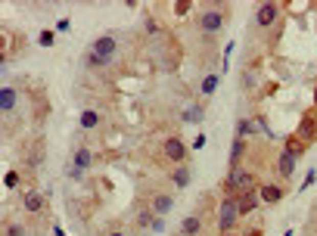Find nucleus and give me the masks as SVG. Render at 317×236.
Listing matches in <instances>:
<instances>
[{
	"instance_id": "c85d7f7f",
	"label": "nucleus",
	"mask_w": 317,
	"mask_h": 236,
	"mask_svg": "<svg viewBox=\"0 0 317 236\" xmlns=\"http://www.w3.org/2000/svg\"><path fill=\"white\" fill-rule=\"evenodd\" d=\"M255 84V75H249V72H243V87H252Z\"/></svg>"
},
{
	"instance_id": "f8f14e48",
	"label": "nucleus",
	"mask_w": 317,
	"mask_h": 236,
	"mask_svg": "<svg viewBox=\"0 0 317 236\" xmlns=\"http://www.w3.org/2000/svg\"><path fill=\"white\" fill-rule=\"evenodd\" d=\"M296 155H289L286 149L280 152V155H277V162H274V168H277V177H280V180H286V177H292V171H296Z\"/></svg>"
},
{
	"instance_id": "20e7f679",
	"label": "nucleus",
	"mask_w": 317,
	"mask_h": 236,
	"mask_svg": "<svg viewBox=\"0 0 317 236\" xmlns=\"http://www.w3.org/2000/svg\"><path fill=\"white\" fill-rule=\"evenodd\" d=\"M87 50H90V53H97L106 65H112V62H115V56H118V41H115V34H100Z\"/></svg>"
},
{
	"instance_id": "aec40b11",
	"label": "nucleus",
	"mask_w": 317,
	"mask_h": 236,
	"mask_svg": "<svg viewBox=\"0 0 317 236\" xmlns=\"http://www.w3.org/2000/svg\"><path fill=\"white\" fill-rule=\"evenodd\" d=\"M218 84H221V78H218V75H206V78H202V84H199V93H202V97H212V93L218 90Z\"/></svg>"
},
{
	"instance_id": "0eeeda50",
	"label": "nucleus",
	"mask_w": 317,
	"mask_h": 236,
	"mask_svg": "<svg viewBox=\"0 0 317 236\" xmlns=\"http://www.w3.org/2000/svg\"><path fill=\"white\" fill-rule=\"evenodd\" d=\"M202 230H206V218H202V211L187 215V218L180 221V227H177L180 236H202Z\"/></svg>"
},
{
	"instance_id": "dca6fc26",
	"label": "nucleus",
	"mask_w": 317,
	"mask_h": 236,
	"mask_svg": "<svg viewBox=\"0 0 317 236\" xmlns=\"http://www.w3.org/2000/svg\"><path fill=\"white\" fill-rule=\"evenodd\" d=\"M190 180H193V171H190V165H177V168L171 171V183H174L177 190L190 186Z\"/></svg>"
},
{
	"instance_id": "ddd939ff",
	"label": "nucleus",
	"mask_w": 317,
	"mask_h": 236,
	"mask_svg": "<svg viewBox=\"0 0 317 236\" xmlns=\"http://www.w3.org/2000/svg\"><path fill=\"white\" fill-rule=\"evenodd\" d=\"M90 165H94V149H90V146H78V149L72 152V168L87 171Z\"/></svg>"
},
{
	"instance_id": "4468645a",
	"label": "nucleus",
	"mask_w": 317,
	"mask_h": 236,
	"mask_svg": "<svg viewBox=\"0 0 317 236\" xmlns=\"http://www.w3.org/2000/svg\"><path fill=\"white\" fill-rule=\"evenodd\" d=\"M258 193H261V205H277L283 199V186L280 183H261Z\"/></svg>"
},
{
	"instance_id": "9b49d317",
	"label": "nucleus",
	"mask_w": 317,
	"mask_h": 236,
	"mask_svg": "<svg viewBox=\"0 0 317 236\" xmlns=\"http://www.w3.org/2000/svg\"><path fill=\"white\" fill-rule=\"evenodd\" d=\"M149 208H152V215L165 218V215L174 208V196H171V193H155L152 199H149Z\"/></svg>"
},
{
	"instance_id": "9d476101",
	"label": "nucleus",
	"mask_w": 317,
	"mask_h": 236,
	"mask_svg": "<svg viewBox=\"0 0 317 236\" xmlns=\"http://www.w3.org/2000/svg\"><path fill=\"white\" fill-rule=\"evenodd\" d=\"M22 205H25L28 215H41V211L47 208V196L37 193V190H28V193L22 196Z\"/></svg>"
},
{
	"instance_id": "f3484780",
	"label": "nucleus",
	"mask_w": 317,
	"mask_h": 236,
	"mask_svg": "<svg viewBox=\"0 0 317 236\" xmlns=\"http://www.w3.org/2000/svg\"><path fill=\"white\" fill-rule=\"evenodd\" d=\"M100 122H103V115H100L97 109H84V112H81V118H78V125H81L84 131H94V128H100Z\"/></svg>"
},
{
	"instance_id": "bb28decb",
	"label": "nucleus",
	"mask_w": 317,
	"mask_h": 236,
	"mask_svg": "<svg viewBox=\"0 0 317 236\" xmlns=\"http://www.w3.org/2000/svg\"><path fill=\"white\" fill-rule=\"evenodd\" d=\"M190 7H193L190 0H180V4H174V13H177V16H184V13H190Z\"/></svg>"
},
{
	"instance_id": "7c9ffc66",
	"label": "nucleus",
	"mask_w": 317,
	"mask_h": 236,
	"mask_svg": "<svg viewBox=\"0 0 317 236\" xmlns=\"http://www.w3.org/2000/svg\"><path fill=\"white\" fill-rule=\"evenodd\" d=\"M193 146H196V149H202V146H206V134H199V137H196V140H193Z\"/></svg>"
},
{
	"instance_id": "f03ea898",
	"label": "nucleus",
	"mask_w": 317,
	"mask_h": 236,
	"mask_svg": "<svg viewBox=\"0 0 317 236\" xmlns=\"http://www.w3.org/2000/svg\"><path fill=\"white\" fill-rule=\"evenodd\" d=\"M236 221H240V205H236V199L224 196V199L218 202V230H221V236H224V233H233Z\"/></svg>"
},
{
	"instance_id": "a211bd4d",
	"label": "nucleus",
	"mask_w": 317,
	"mask_h": 236,
	"mask_svg": "<svg viewBox=\"0 0 317 236\" xmlns=\"http://www.w3.org/2000/svg\"><path fill=\"white\" fill-rule=\"evenodd\" d=\"M255 134V118H240L236 122V140H249Z\"/></svg>"
},
{
	"instance_id": "4be33fe9",
	"label": "nucleus",
	"mask_w": 317,
	"mask_h": 236,
	"mask_svg": "<svg viewBox=\"0 0 317 236\" xmlns=\"http://www.w3.org/2000/svg\"><path fill=\"white\" fill-rule=\"evenodd\" d=\"M152 221H155L152 208H143V211L137 215V221H134V224H137V230H149V227H152Z\"/></svg>"
},
{
	"instance_id": "f704fd0d",
	"label": "nucleus",
	"mask_w": 317,
	"mask_h": 236,
	"mask_svg": "<svg viewBox=\"0 0 317 236\" xmlns=\"http://www.w3.org/2000/svg\"><path fill=\"white\" fill-rule=\"evenodd\" d=\"M314 100H317V90H314Z\"/></svg>"
},
{
	"instance_id": "72a5a7b5",
	"label": "nucleus",
	"mask_w": 317,
	"mask_h": 236,
	"mask_svg": "<svg viewBox=\"0 0 317 236\" xmlns=\"http://www.w3.org/2000/svg\"><path fill=\"white\" fill-rule=\"evenodd\" d=\"M224 236H236V233H224Z\"/></svg>"
},
{
	"instance_id": "6ab92c4d",
	"label": "nucleus",
	"mask_w": 317,
	"mask_h": 236,
	"mask_svg": "<svg viewBox=\"0 0 317 236\" xmlns=\"http://www.w3.org/2000/svg\"><path fill=\"white\" fill-rule=\"evenodd\" d=\"M202 118H206V109H202L199 103H193V106H187V112H184V122H187V125H199Z\"/></svg>"
},
{
	"instance_id": "423d86ee",
	"label": "nucleus",
	"mask_w": 317,
	"mask_h": 236,
	"mask_svg": "<svg viewBox=\"0 0 317 236\" xmlns=\"http://www.w3.org/2000/svg\"><path fill=\"white\" fill-rule=\"evenodd\" d=\"M296 137H299L305 146H311V143L317 140V106H314L311 112H305V115H302V125H299Z\"/></svg>"
},
{
	"instance_id": "f257e3e1",
	"label": "nucleus",
	"mask_w": 317,
	"mask_h": 236,
	"mask_svg": "<svg viewBox=\"0 0 317 236\" xmlns=\"http://www.w3.org/2000/svg\"><path fill=\"white\" fill-rule=\"evenodd\" d=\"M227 19H230V10H221V4H218V7L199 13V19H196V28H199V34H206V37H215V34L227 25Z\"/></svg>"
},
{
	"instance_id": "1a4fd4ad",
	"label": "nucleus",
	"mask_w": 317,
	"mask_h": 236,
	"mask_svg": "<svg viewBox=\"0 0 317 236\" xmlns=\"http://www.w3.org/2000/svg\"><path fill=\"white\" fill-rule=\"evenodd\" d=\"M0 109H4L7 118H13L19 112V90L13 84H4V90H0Z\"/></svg>"
},
{
	"instance_id": "7ed1b4c3",
	"label": "nucleus",
	"mask_w": 317,
	"mask_h": 236,
	"mask_svg": "<svg viewBox=\"0 0 317 236\" xmlns=\"http://www.w3.org/2000/svg\"><path fill=\"white\" fill-rule=\"evenodd\" d=\"M162 159L171 162L174 168H177V165H187V143H184L180 137H174V134L165 137V140H162Z\"/></svg>"
},
{
	"instance_id": "b1692460",
	"label": "nucleus",
	"mask_w": 317,
	"mask_h": 236,
	"mask_svg": "<svg viewBox=\"0 0 317 236\" xmlns=\"http://www.w3.org/2000/svg\"><path fill=\"white\" fill-rule=\"evenodd\" d=\"M4 183H7V190H16V186H19V171H7Z\"/></svg>"
},
{
	"instance_id": "39448f33",
	"label": "nucleus",
	"mask_w": 317,
	"mask_h": 236,
	"mask_svg": "<svg viewBox=\"0 0 317 236\" xmlns=\"http://www.w3.org/2000/svg\"><path fill=\"white\" fill-rule=\"evenodd\" d=\"M280 4H274V0H267V4H261L258 10H255V28L258 31H264V28H270V25H277V19H280Z\"/></svg>"
},
{
	"instance_id": "a878e982",
	"label": "nucleus",
	"mask_w": 317,
	"mask_h": 236,
	"mask_svg": "<svg viewBox=\"0 0 317 236\" xmlns=\"http://www.w3.org/2000/svg\"><path fill=\"white\" fill-rule=\"evenodd\" d=\"M162 230H165V218H158V215H155V221H152L149 233H162Z\"/></svg>"
},
{
	"instance_id": "393cba45",
	"label": "nucleus",
	"mask_w": 317,
	"mask_h": 236,
	"mask_svg": "<svg viewBox=\"0 0 317 236\" xmlns=\"http://www.w3.org/2000/svg\"><path fill=\"white\" fill-rule=\"evenodd\" d=\"M4 236H25V227H22V224H10V227L4 230Z\"/></svg>"
},
{
	"instance_id": "473e14b6",
	"label": "nucleus",
	"mask_w": 317,
	"mask_h": 236,
	"mask_svg": "<svg viewBox=\"0 0 317 236\" xmlns=\"http://www.w3.org/2000/svg\"><path fill=\"white\" fill-rule=\"evenodd\" d=\"M106 236H128V233H122V230H112V233H106Z\"/></svg>"
},
{
	"instance_id": "5701e85b",
	"label": "nucleus",
	"mask_w": 317,
	"mask_h": 236,
	"mask_svg": "<svg viewBox=\"0 0 317 236\" xmlns=\"http://www.w3.org/2000/svg\"><path fill=\"white\" fill-rule=\"evenodd\" d=\"M37 44H41V47H53L56 44V34L47 28V31H41V37H37Z\"/></svg>"
},
{
	"instance_id": "cd10ccee",
	"label": "nucleus",
	"mask_w": 317,
	"mask_h": 236,
	"mask_svg": "<svg viewBox=\"0 0 317 236\" xmlns=\"http://www.w3.org/2000/svg\"><path fill=\"white\" fill-rule=\"evenodd\" d=\"M314 180H317V168H311V171L305 174V183H302V190H308V186H311Z\"/></svg>"
},
{
	"instance_id": "2eb2a0df",
	"label": "nucleus",
	"mask_w": 317,
	"mask_h": 236,
	"mask_svg": "<svg viewBox=\"0 0 317 236\" xmlns=\"http://www.w3.org/2000/svg\"><path fill=\"white\" fill-rule=\"evenodd\" d=\"M246 152H249V143H246V140H233V146H230V168H243Z\"/></svg>"
},
{
	"instance_id": "6e6552de",
	"label": "nucleus",
	"mask_w": 317,
	"mask_h": 236,
	"mask_svg": "<svg viewBox=\"0 0 317 236\" xmlns=\"http://www.w3.org/2000/svg\"><path fill=\"white\" fill-rule=\"evenodd\" d=\"M236 205H240V218L258 211V208H261V193H258V190H246V193H240V196H236Z\"/></svg>"
},
{
	"instance_id": "2f4dec72",
	"label": "nucleus",
	"mask_w": 317,
	"mask_h": 236,
	"mask_svg": "<svg viewBox=\"0 0 317 236\" xmlns=\"http://www.w3.org/2000/svg\"><path fill=\"white\" fill-rule=\"evenodd\" d=\"M243 236H261V230H258V227H249V230H243Z\"/></svg>"
},
{
	"instance_id": "c756f323",
	"label": "nucleus",
	"mask_w": 317,
	"mask_h": 236,
	"mask_svg": "<svg viewBox=\"0 0 317 236\" xmlns=\"http://www.w3.org/2000/svg\"><path fill=\"white\" fill-rule=\"evenodd\" d=\"M146 31L155 34V31H158V22H155V19H146Z\"/></svg>"
},
{
	"instance_id": "412c9836",
	"label": "nucleus",
	"mask_w": 317,
	"mask_h": 236,
	"mask_svg": "<svg viewBox=\"0 0 317 236\" xmlns=\"http://www.w3.org/2000/svg\"><path fill=\"white\" fill-rule=\"evenodd\" d=\"M283 149H286L289 155H296V159H302V155H305V149H308V146H305V143H302V140H299V137L292 134V137L286 140V146H283Z\"/></svg>"
}]
</instances>
